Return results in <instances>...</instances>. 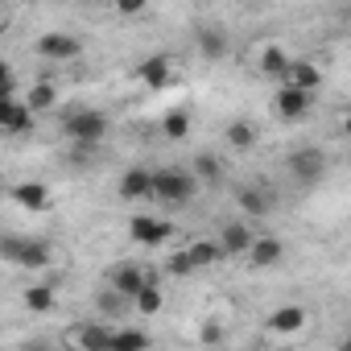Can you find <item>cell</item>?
<instances>
[{
  "label": "cell",
  "instance_id": "cell-1",
  "mask_svg": "<svg viewBox=\"0 0 351 351\" xmlns=\"http://www.w3.org/2000/svg\"><path fill=\"white\" fill-rule=\"evenodd\" d=\"M153 199H161L169 207H182L195 199V178L182 169H157L153 173Z\"/></svg>",
  "mask_w": 351,
  "mask_h": 351
},
{
  "label": "cell",
  "instance_id": "cell-2",
  "mask_svg": "<svg viewBox=\"0 0 351 351\" xmlns=\"http://www.w3.org/2000/svg\"><path fill=\"white\" fill-rule=\"evenodd\" d=\"M62 132H66V141H75V145H99L104 132H108V120H104L99 112H71V116L62 120Z\"/></svg>",
  "mask_w": 351,
  "mask_h": 351
},
{
  "label": "cell",
  "instance_id": "cell-3",
  "mask_svg": "<svg viewBox=\"0 0 351 351\" xmlns=\"http://www.w3.org/2000/svg\"><path fill=\"white\" fill-rule=\"evenodd\" d=\"M5 261L9 265H21V269H46L50 265V252L38 240H5Z\"/></svg>",
  "mask_w": 351,
  "mask_h": 351
},
{
  "label": "cell",
  "instance_id": "cell-4",
  "mask_svg": "<svg viewBox=\"0 0 351 351\" xmlns=\"http://www.w3.org/2000/svg\"><path fill=\"white\" fill-rule=\"evenodd\" d=\"M289 169H293V178H302V182H318L322 178V169H326V153L322 149H298L293 157H289Z\"/></svg>",
  "mask_w": 351,
  "mask_h": 351
},
{
  "label": "cell",
  "instance_id": "cell-5",
  "mask_svg": "<svg viewBox=\"0 0 351 351\" xmlns=\"http://www.w3.org/2000/svg\"><path fill=\"white\" fill-rule=\"evenodd\" d=\"M38 54L54 58V62H71V58H79V38L75 34H42L38 38Z\"/></svg>",
  "mask_w": 351,
  "mask_h": 351
},
{
  "label": "cell",
  "instance_id": "cell-6",
  "mask_svg": "<svg viewBox=\"0 0 351 351\" xmlns=\"http://www.w3.org/2000/svg\"><path fill=\"white\" fill-rule=\"evenodd\" d=\"M141 83L149 87V91H165L169 87V79H173V62L165 58V54H153V58H145L141 62Z\"/></svg>",
  "mask_w": 351,
  "mask_h": 351
},
{
  "label": "cell",
  "instance_id": "cell-7",
  "mask_svg": "<svg viewBox=\"0 0 351 351\" xmlns=\"http://www.w3.org/2000/svg\"><path fill=\"white\" fill-rule=\"evenodd\" d=\"M128 232H132V240H136V244H145V248H157V244H165V240H169V223L149 219V215H132Z\"/></svg>",
  "mask_w": 351,
  "mask_h": 351
},
{
  "label": "cell",
  "instance_id": "cell-8",
  "mask_svg": "<svg viewBox=\"0 0 351 351\" xmlns=\"http://www.w3.org/2000/svg\"><path fill=\"white\" fill-rule=\"evenodd\" d=\"M0 124L5 132H29L34 128V112L25 99H0Z\"/></svg>",
  "mask_w": 351,
  "mask_h": 351
},
{
  "label": "cell",
  "instance_id": "cell-9",
  "mask_svg": "<svg viewBox=\"0 0 351 351\" xmlns=\"http://www.w3.org/2000/svg\"><path fill=\"white\" fill-rule=\"evenodd\" d=\"M318 83H322V71H318L314 62H302V58H293V62H289V71H285V87H298V91L314 95V91H318Z\"/></svg>",
  "mask_w": 351,
  "mask_h": 351
},
{
  "label": "cell",
  "instance_id": "cell-10",
  "mask_svg": "<svg viewBox=\"0 0 351 351\" xmlns=\"http://www.w3.org/2000/svg\"><path fill=\"white\" fill-rule=\"evenodd\" d=\"M145 285H149V281H145V273H141L136 265H120V269L112 273V289H116L124 302H136Z\"/></svg>",
  "mask_w": 351,
  "mask_h": 351
},
{
  "label": "cell",
  "instance_id": "cell-11",
  "mask_svg": "<svg viewBox=\"0 0 351 351\" xmlns=\"http://www.w3.org/2000/svg\"><path fill=\"white\" fill-rule=\"evenodd\" d=\"M273 104H277V116H285V120H302L310 112V95L298 91V87H281Z\"/></svg>",
  "mask_w": 351,
  "mask_h": 351
},
{
  "label": "cell",
  "instance_id": "cell-12",
  "mask_svg": "<svg viewBox=\"0 0 351 351\" xmlns=\"http://www.w3.org/2000/svg\"><path fill=\"white\" fill-rule=\"evenodd\" d=\"M265 326H269L273 335H298V330L306 326V310H302V306H281V310L269 314Z\"/></svg>",
  "mask_w": 351,
  "mask_h": 351
},
{
  "label": "cell",
  "instance_id": "cell-13",
  "mask_svg": "<svg viewBox=\"0 0 351 351\" xmlns=\"http://www.w3.org/2000/svg\"><path fill=\"white\" fill-rule=\"evenodd\" d=\"M120 199H153V173L149 169H128L120 178Z\"/></svg>",
  "mask_w": 351,
  "mask_h": 351
},
{
  "label": "cell",
  "instance_id": "cell-14",
  "mask_svg": "<svg viewBox=\"0 0 351 351\" xmlns=\"http://www.w3.org/2000/svg\"><path fill=\"white\" fill-rule=\"evenodd\" d=\"M219 244H223V252H228V256H240V252H252L256 236H252L244 223H228V228H223V236H219Z\"/></svg>",
  "mask_w": 351,
  "mask_h": 351
},
{
  "label": "cell",
  "instance_id": "cell-15",
  "mask_svg": "<svg viewBox=\"0 0 351 351\" xmlns=\"http://www.w3.org/2000/svg\"><path fill=\"white\" fill-rule=\"evenodd\" d=\"M13 199H17L25 211H46V207H50V191H46L42 182H21V186H13Z\"/></svg>",
  "mask_w": 351,
  "mask_h": 351
},
{
  "label": "cell",
  "instance_id": "cell-16",
  "mask_svg": "<svg viewBox=\"0 0 351 351\" xmlns=\"http://www.w3.org/2000/svg\"><path fill=\"white\" fill-rule=\"evenodd\" d=\"M112 335L116 330H108V326H79L75 330V343L83 351H112Z\"/></svg>",
  "mask_w": 351,
  "mask_h": 351
},
{
  "label": "cell",
  "instance_id": "cell-17",
  "mask_svg": "<svg viewBox=\"0 0 351 351\" xmlns=\"http://www.w3.org/2000/svg\"><path fill=\"white\" fill-rule=\"evenodd\" d=\"M281 252H285V248H281V240L261 236V240L252 244V252H248V256H252V265H256V269H273V265L281 261Z\"/></svg>",
  "mask_w": 351,
  "mask_h": 351
},
{
  "label": "cell",
  "instance_id": "cell-18",
  "mask_svg": "<svg viewBox=\"0 0 351 351\" xmlns=\"http://www.w3.org/2000/svg\"><path fill=\"white\" fill-rule=\"evenodd\" d=\"M186 252H191L195 269H207V265H215L219 256H228V252H223V244H211V240H199V244H191Z\"/></svg>",
  "mask_w": 351,
  "mask_h": 351
},
{
  "label": "cell",
  "instance_id": "cell-19",
  "mask_svg": "<svg viewBox=\"0 0 351 351\" xmlns=\"http://www.w3.org/2000/svg\"><path fill=\"white\" fill-rule=\"evenodd\" d=\"M54 99H58L54 83H34V87H29V95H25L29 112H46V108H54Z\"/></svg>",
  "mask_w": 351,
  "mask_h": 351
},
{
  "label": "cell",
  "instance_id": "cell-20",
  "mask_svg": "<svg viewBox=\"0 0 351 351\" xmlns=\"http://www.w3.org/2000/svg\"><path fill=\"white\" fill-rule=\"evenodd\" d=\"M145 347H149L145 330H116L112 335V351H145Z\"/></svg>",
  "mask_w": 351,
  "mask_h": 351
},
{
  "label": "cell",
  "instance_id": "cell-21",
  "mask_svg": "<svg viewBox=\"0 0 351 351\" xmlns=\"http://www.w3.org/2000/svg\"><path fill=\"white\" fill-rule=\"evenodd\" d=\"M25 306H29L34 314H46V310L54 306V289H50V285H29V289H25Z\"/></svg>",
  "mask_w": 351,
  "mask_h": 351
},
{
  "label": "cell",
  "instance_id": "cell-22",
  "mask_svg": "<svg viewBox=\"0 0 351 351\" xmlns=\"http://www.w3.org/2000/svg\"><path fill=\"white\" fill-rule=\"evenodd\" d=\"M161 132H165L169 141H182V136L191 132V116H186V112H169V116L161 120Z\"/></svg>",
  "mask_w": 351,
  "mask_h": 351
},
{
  "label": "cell",
  "instance_id": "cell-23",
  "mask_svg": "<svg viewBox=\"0 0 351 351\" xmlns=\"http://www.w3.org/2000/svg\"><path fill=\"white\" fill-rule=\"evenodd\" d=\"M289 62L293 58H285V50H277V46H265V54H261V71H269V75H285Z\"/></svg>",
  "mask_w": 351,
  "mask_h": 351
},
{
  "label": "cell",
  "instance_id": "cell-24",
  "mask_svg": "<svg viewBox=\"0 0 351 351\" xmlns=\"http://www.w3.org/2000/svg\"><path fill=\"white\" fill-rule=\"evenodd\" d=\"M240 207H244L248 215H269V207H273V203H269V195H261V191H252V186H248V191H240Z\"/></svg>",
  "mask_w": 351,
  "mask_h": 351
},
{
  "label": "cell",
  "instance_id": "cell-25",
  "mask_svg": "<svg viewBox=\"0 0 351 351\" xmlns=\"http://www.w3.org/2000/svg\"><path fill=\"white\" fill-rule=\"evenodd\" d=\"M132 310H141V314H149V318H153V314L161 310V289H157V285L149 281V285L141 289V298L132 302Z\"/></svg>",
  "mask_w": 351,
  "mask_h": 351
},
{
  "label": "cell",
  "instance_id": "cell-26",
  "mask_svg": "<svg viewBox=\"0 0 351 351\" xmlns=\"http://www.w3.org/2000/svg\"><path fill=\"white\" fill-rule=\"evenodd\" d=\"M199 50H203L207 58H223L228 42H223V34H215V29H203V34H199Z\"/></svg>",
  "mask_w": 351,
  "mask_h": 351
},
{
  "label": "cell",
  "instance_id": "cell-27",
  "mask_svg": "<svg viewBox=\"0 0 351 351\" xmlns=\"http://www.w3.org/2000/svg\"><path fill=\"white\" fill-rule=\"evenodd\" d=\"M228 141H232L236 149H248V145L256 141V132H252L248 120H236V124H228Z\"/></svg>",
  "mask_w": 351,
  "mask_h": 351
},
{
  "label": "cell",
  "instance_id": "cell-28",
  "mask_svg": "<svg viewBox=\"0 0 351 351\" xmlns=\"http://www.w3.org/2000/svg\"><path fill=\"white\" fill-rule=\"evenodd\" d=\"M191 269H195L191 252H173V256H169V273H173V277H186Z\"/></svg>",
  "mask_w": 351,
  "mask_h": 351
},
{
  "label": "cell",
  "instance_id": "cell-29",
  "mask_svg": "<svg viewBox=\"0 0 351 351\" xmlns=\"http://www.w3.org/2000/svg\"><path fill=\"white\" fill-rule=\"evenodd\" d=\"M195 165H199V173H203V178H211V182H215V178H219V161H215V157H211V153H203V157H199V161H195Z\"/></svg>",
  "mask_w": 351,
  "mask_h": 351
},
{
  "label": "cell",
  "instance_id": "cell-30",
  "mask_svg": "<svg viewBox=\"0 0 351 351\" xmlns=\"http://www.w3.org/2000/svg\"><path fill=\"white\" fill-rule=\"evenodd\" d=\"M120 13H124V17H136V13H145V5H141V0H124Z\"/></svg>",
  "mask_w": 351,
  "mask_h": 351
},
{
  "label": "cell",
  "instance_id": "cell-31",
  "mask_svg": "<svg viewBox=\"0 0 351 351\" xmlns=\"http://www.w3.org/2000/svg\"><path fill=\"white\" fill-rule=\"evenodd\" d=\"M343 132H347V136H351V116H347V124H343Z\"/></svg>",
  "mask_w": 351,
  "mask_h": 351
},
{
  "label": "cell",
  "instance_id": "cell-32",
  "mask_svg": "<svg viewBox=\"0 0 351 351\" xmlns=\"http://www.w3.org/2000/svg\"><path fill=\"white\" fill-rule=\"evenodd\" d=\"M343 351H351V339H347V347H343Z\"/></svg>",
  "mask_w": 351,
  "mask_h": 351
}]
</instances>
